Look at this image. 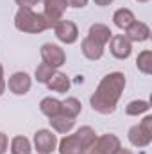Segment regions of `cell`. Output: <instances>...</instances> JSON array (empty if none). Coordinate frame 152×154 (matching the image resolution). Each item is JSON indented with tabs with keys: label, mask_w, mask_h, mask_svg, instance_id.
Returning a JSON list of instances; mask_svg holds the SVG:
<instances>
[{
	"label": "cell",
	"mask_w": 152,
	"mask_h": 154,
	"mask_svg": "<svg viewBox=\"0 0 152 154\" xmlns=\"http://www.w3.org/2000/svg\"><path fill=\"white\" fill-rule=\"evenodd\" d=\"M123 88H125V75L122 72H111L104 77L95 93L91 95L90 102H91V108L100 113V115H109L116 109V104L123 93Z\"/></svg>",
	"instance_id": "obj_1"
},
{
	"label": "cell",
	"mask_w": 152,
	"mask_h": 154,
	"mask_svg": "<svg viewBox=\"0 0 152 154\" xmlns=\"http://www.w3.org/2000/svg\"><path fill=\"white\" fill-rule=\"evenodd\" d=\"M95 138H97L95 131L90 125H84L77 129V133L65 136L59 142V154H84L91 147Z\"/></svg>",
	"instance_id": "obj_2"
},
{
	"label": "cell",
	"mask_w": 152,
	"mask_h": 154,
	"mask_svg": "<svg viewBox=\"0 0 152 154\" xmlns=\"http://www.w3.org/2000/svg\"><path fill=\"white\" fill-rule=\"evenodd\" d=\"M14 27L22 32H29V34H38L43 32L47 29H50L52 25L48 23V20L39 14L34 13L32 9H25V7H20L16 16H14Z\"/></svg>",
	"instance_id": "obj_3"
},
{
	"label": "cell",
	"mask_w": 152,
	"mask_h": 154,
	"mask_svg": "<svg viewBox=\"0 0 152 154\" xmlns=\"http://www.w3.org/2000/svg\"><path fill=\"white\" fill-rule=\"evenodd\" d=\"M118 147H122L120 138L116 134H102L99 138H95V142L91 143V147L86 151L84 154H113Z\"/></svg>",
	"instance_id": "obj_4"
},
{
	"label": "cell",
	"mask_w": 152,
	"mask_h": 154,
	"mask_svg": "<svg viewBox=\"0 0 152 154\" xmlns=\"http://www.w3.org/2000/svg\"><path fill=\"white\" fill-rule=\"evenodd\" d=\"M41 59L43 63L57 68V66H63L65 61H66V54L65 50L59 47V45H54V43H45L41 47Z\"/></svg>",
	"instance_id": "obj_5"
},
{
	"label": "cell",
	"mask_w": 152,
	"mask_h": 154,
	"mask_svg": "<svg viewBox=\"0 0 152 154\" xmlns=\"http://www.w3.org/2000/svg\"><path fill=\"white\" fill-rule=\"evenodd\" d=\"M34 147L39 154H52L57 147V138L48 129H39L34 133Z\"/></svg>",
	"instance_id": "obj_6"
},
{
	"label": "cell",
	"mask_w": 152,
	"mask_h": 154,
	"mask_svg": "<svg viewBox=\"0 0 152 154\" xmlns=\"http://www.w3.org/2000/svg\"><path fill=\"white\" fill-rule=\"evenodd\" d=\"M54 32H56V38L61 43H66V45L75 43L77 38H79V29L70 20H59L57 23H54Z\"/></svg>",
	"instance_id": "obj_7"
},
{
	"label": "cell",
	"mask_w": 152,
	"mask_h": 154,
	"mask_svg": "<svg viewBox=\"0 0 152 154\" xmlns=\"http://www.w3.org/2000/svg\"><path fill=\"white\" fill-rule=\"evenodd\" d=\"M66 7H68L66 0H43V16L54 27V23L63 20V14H65Z\"/></svg>",
	"instance_id": "obj_8"
},
{
	"label": "cell",
	"mask_w": 152,
	"mask_h": 154,
	"mask_svg": "<svg viewBox=\"0 0 152 154\" xmlns=\"http://www.w3.org/2000/svg\"><path fill=\"white\" fill-rule=\"evenodd\" d=\"M31 84H32V81H31L29 74H25V72H16V74H13V75L9 77V81H7L5 86H7L9 91L14 93V95H25V93L31 90Z\"/></svg>",
	"instance_id": "obj_9"
},
{
	"label": "cell",
	"mask_w": 152,
	"mask_h": 154,
	"mask_svg": "<svg viewBox=\"0 0 152 154\" xmlns=\"http://www.w3.org/2000/svg\"><path fill=\"white\" fill-rule=\"evenodd\" d=\"M109 41H111V43H109V50H111V54H113L116 59H127V57L131 56L132 45H131V41L125 38L123 34L111 36Z\"/></svg>",
	"instance_id": "obj_10"
},
{
	"label": "cell",
	"mask_w": 152,
	"mask_h": 154,
	"mask_svg": "<svg viewBox=\"0 0 152 154\" xmlns=\"http://www.w3.org/2000/svg\"><path fill=\"white\" fill-rule=\"evenodd\" d=\"M123 36L129 39L131 43H132V41L141 43V41H147V39L150 38V29H149V25H147V23L134 20V22L125 29V34H123Z\"/></svg>",
	"instance_id": "obj_11"
},
{
	"label": "cell",
	"mask_w": 152,
	"mask_h": 154,
	"mask_svg": "<svg viewBox=\"0 0 152 154\" xmlns=\"http://www.w3.org/2000/svg\"><path fill=\"white\" fill-rule=\"evenodd\" d=\"M81 50H82V54H84L88 59H91V61H97V59H100V57L104 56V45H100L99 41H95V39L90 38V36H86V38L82 39Z\"/></svg>",
	"instance_id": "obj_12"
},
{
	"label": "cell",
	"mask_w": 152,
	"mask_h": 154,
	"mask_svg": "<svg viewBox=\"0 0 152 154\" xmlns=\"http://www.w3.org/2000/svg\"><path fill=\"white\" fill-rule=\"evenodd\" d=\"M127 136H129V142H131L134 147H140V149L150 145V142H152V134L147 133L141 125H132V127L129 129Z\"/></svg>",
	"instance_id": "obj_13"
},
{
	"label": "cell",
	"mask_w": 152,
	"mask_h": 154,
	"mask_svg": "<svg viewBox=\"0 0 152 154\" xmlns=\"http://www.w3.org/2000/svg\"><path fill=\"white\" fill-rule=\"evenodd\" d=\"M48 122H50V125H52V129H54L56 133H63V134L70 133V131L74 129V125H75V118L66 116V115H63V113L52 116Z\"/></svg>",
	"instance_id": "obj_14"
},
{
	"label": "cell",
	"mask_w": 152,
	"mask_h": 154,
	"mask_svg": "<svg viewBox=\"0 0 152 154\" xmlns=\"http://www.w3.org/2000/svg\"><path fill=\"white\" fill-rule=\"evenodd\" d=\"M47 86H48V90H52V91H57V93H66L68 90H70V79L66 77V74H63V72H54V75L48 79V82H47Z\"/></svg>",
	"instance_id": "obj_15"
},
{
	"label": "cell",
	"mask_w": 152,
	"mask_h": 154,
	"mask_svg": "<svg viewBox=\"0 0 152 154\" xmlns=\"http://www.w3.org/2000/svg\"><path fill=\"white\" fill-rule=\"evenodd\" d=\"M88 36H90V38H93L95 41H99L100 45H104V47H106V43L111 39L113 32H111V29H109L108 25H104V23H93V25L90 27Z\"/></svg>",
	"instance_id": "obj_16"
},
{
	"label": "cell",
	"mask_w": 152,
	"mask_h": 154,
	"mask_svg": "<svg viewBox=\"0 0 152 154\" xmlns=\"http://www.w3.org/2000/svg\"><path fill=\"white\" fill-rule=\"evenodd\" d=\"M136 18H134V14H132V11L131 9H127V7H122V9H116L113 14V22L114 25L118 27V29H127L132 22H134Z\"/></svg>",
	"instance_id": "obj_17"
},
{
	"label": "cell",
	"mask_w": 152,
	"mask_h": 154,
	"mask_svg": "<svg viewBox=\"0 0 152 154\" xmlns=\"http://www.w3.org/2000/svg\"><path fill=\"white\" fill-rule=\"evenodd\" d=\"M39 109H41L43 115H47L48 118H52V116H56V115L61 113V100H57V99H54V97H45V99L39 102Z\"/></svg>",
	"instance_id": "obj_18"
},
{
	"label": "cell",
	"mask_w": 152,
	"mask_h": 154,
	"mask_svg": "<svg viewBox=\"0 0 152 154\" xmlns=\"http://www.w3.org/2000/svg\"><path fill=\"white\" fill-rule=\"evenodd\" d=\"M81 111H82V104H81V100L75 99V97H68L66 100L61 102V113H63V115L77 118Z\"/></svg>",
	"instance_id": "obj_19"
},
{
	"label": "cell",
	"mask_w": 152,
	"mask_h": 154,
	"mask_svg": "<svg viewBox=\"0 0 152 154\" xmlns=\"http://www.w3.org/2000/svg\"><path fill=\"white\" fill-rule=\"evenodd\" d=\"M32 147L29 138L25 136H14L11 140V154H31Z\"/></svg>",
	"instance_id": "obj_20"
},
{
	"label": "cell",
	"mask_w": 152,
	"mask_h": 154,
	"mask_svg": "<svg viewBox=\"0 0 152 154\" xmlns=\"http://www.w3.org/2000/svg\"><path fill=\"white\" fill-rule=\"evenodd\" d=\"M136 66L141 74L145 75H150L152 74V52L150 50H143L138 54V59H136Z\"/></svg>",
	"instance_id": "obj_21"
},
{
	"label": "cell",
	"mask_w": 152,
	"mask_h": 154,
	"mask_svg": "<svg viewBox=\"0 0 152 154\" xmlns=\"http://www.w3.org/2000/svg\"><path fill=\"white\" fill-rule=\"evenodd\" d=\"M149 109H150V104L147 100H132V102L127 104L125 113L131 116H138V115H141V113H145V111H149Z\"/></svg>",
	"instance_id": "obj_22"
},
{
	"label": "cell",
	"mask_w": 152,
	"mask_h": 154,
	"mask_svg": "<svg viewBox=\"0 0 152 154\" xmlns=\"http://www.w3.org/2000/svg\"><path fill=\"white\" fill-rule=\"evenodd\" d=\"M54 72H56V68L54 66H50V65H47V63H41L38 68H36V72H34V75H36V81L38 82H48V79L54 75Z\"/></svg>",
	"instance_id": "obj_23"
},
{
	"label": "cell",
	"mask_w": 152,
	"mask_h": 154,
	"mask_svg": "<svg viewBox=\"0 0 152 154\" xmlns=\"http://www.w3.org/2000/svg\"><path fill=\"white\" fill-rule=\"evenodd\" d=\"M20 7H25V9H32L36 4H38L39 0H14Z\"/></svg>",
	"instance_id": "obj_24"
},
{
	"label": "cell",
	"mask_w": 152,
	"mask_h": 154,
	"mask_svg": "<svg viewBox=\"0 0 152 154\" xmlns=\"http://www.w3.org/2000/svg\"><path fill=\"white\" fill-rule=\"evenodd\" d=\"M140 125H141V127H143L147 133H150V134H152V116H150V115L145 116V118L141 120V124H140Z\"/></svg>",
	"instance_id": "obj_25"
},
{
	"label": "cell",
	"mask_w": 152,
	"mask_h": 154,
	"mask_svg": "<svg viewBox=\"0 0 152 154\" xmlns=\"http://www.w3.org/2000/svg\"><path fill=\"white\" fill-rule=\"evenodd\" d=\"M66 4H68L70 7L81 9V7H86V5H88V0H66Z\"/></svg>",
	"instance_id": "obj_26"
},
{
	"label": "cell",
	"mask_w": 152,
	"mask_h": 154,
	"mask_svg": "<svg viewBox=\"0 0 152 154\" xmlns=\"http://www.w3.org/2000/svg\"><path fill=\"white\" fill-rule=\"evenodd\" d=\"M7 143H9V140H7V134L0 133V154H4L5 151H7Z\"/></svg>",
	"instance_id": "obj_27"
},
{
	"label": "cell",
	"mask_w": 152,
	"mask_h": 154,
	"mask_svg": "<svg viewBox=\"0 0 152 154\" xmlns=\"http://www.w3.org/2000/svg\"><path fill=\"white\" fill-rule=\"evenodd\" d=\"M5 91V79H4V68L0 65V95H4Z\"/></svg>",
	"instance_id": "obj_28"
},
{
	"label": "cell",
	"mask_w": 152,
	"mask_h": 154,
	"mask_svg": "<svg viewBox=\"0 0 152 154\" xmlns=\"http://www.w3.org/2000/svg\"><path fill=\"white\" fill-rule=\"evenodd\" d=\"M93 2H95L97 5H100V7H106V5H109L113 0H93Z\"/></svg>",
	"instance_id": "obj_29"
},
{
	"label": "cell",
	"mask_w": 152,
	"mask_h": 154,
	"mask_svg": "<svg viewBox=\"0 0 152 154\" xmlns=\"http://www.w3.org/2000/svg\"><path fill=\"white\" fill-rule=\"evenodd\" d=\"M113 154H132V152H131L129 149H125V147H118V149H116Z\"/></svg>",
	"instance_id": "obj_30"
},
{
	"label": "cell",
	"mask_w": 152,
	"mask_h": 154,
	"mask_svg": "<svg viewBox=\"0 0 152 154\" xmlns=\"http://www.w3.org/2000/svg\"><path fill=\"white\" fill-rule=\"evenodd\" d=\"M138 2H143V4H145V2H150V0H138Z\"/></svg>",
	"instance_id": "obj_31"
}]
</instances>
